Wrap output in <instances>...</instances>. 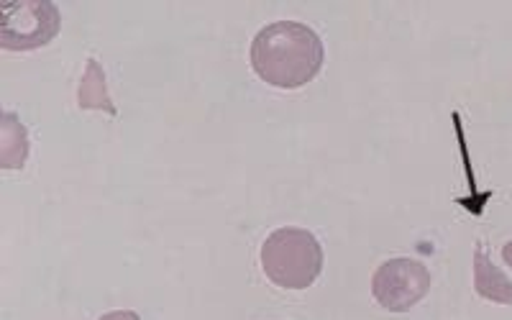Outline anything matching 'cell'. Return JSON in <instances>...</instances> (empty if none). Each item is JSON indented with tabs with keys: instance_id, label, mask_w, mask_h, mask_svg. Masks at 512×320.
I'll return each instance as SVG.
<instances>
[{
	"instance_id": "6da1fadb",
	"label": "cell",
	"mask_w": 512,
	"mask_h": 320,
	"mask_svg": "<svg viewBox=\"0 0 512 320\" xmlns=\"http://www.w3.org/2000/svg\"><path fill=\"white\" fill-rule=\"evenodd\" d=\"M251 70L272 88L297 90L323 70V39L300 21H274L256 31L249 49Z\"/></svg>"
},
{
	"instance_id": "7a4b0ae2",
	"label": "cell",
	"mask_w": 512,
	"mask_h": 320,
	"mask_svg": "<svg viewBox=\"0 0 512 320\" xmlns=\"http://www.w3.org/2000/svg\"><path fill=\"white\" fill-rule=\"evenodd\" d=\"M259 262L272 285L308 290L323 272V246L308 228L285 226L269 233Z\"/></svg>"
},
{
	"instance_id": "3957f363",
	"label": "cell",
	"mask_w": 512,
	"mask_h": 320,
	"mask_svg": "<svg viewBox=\"0 0 512 320\" xmlns=\"http://www.w3.org/2000/svg\"><path fill=\"white\" fill-rule=\"evenodd\" d=\"M62 16L49 0H18L3 6L0 47L6 52H34L59 34Z\"/></svg>"
},
{
	"instance_id": "277c9868",
	"label": "cell",
	"mask_w": 512,
	"mask_h": 320,
	"mask_svg": "<svg viewBox=\"0 0 512 320\" xmlns=\"http://www.w3.org/2000/svg\"><path fill=\"white\" fill-rule=\"evenodd\" d=\"M431 272L418 259L395 256L377 267L372 277V295L390 313H408L431 292Z\"/></svg>"
},
{
	"instance_id": "5b68a950",
	"label": "cell",
	"mask_w": 512,
	"mask_h": 320,
	"mask_svg": "<svg viewBox=\"0 0 512 320\" xmlns=\"http://www.w3.org/2000/svg\"><path fill=\"white\" fill-rule=\"evenodd\" d=\"M474 290H477V295L482 297V300H489V303L512 305V282L507 280V274L489 259L482 241H479L477 251H474Z\"/></svg>"
},
{
	"instance_id": "8992f818",
	"label": "cell",
	"mask_w": 512,
	"mask_h": 320,
	"mask_svg": "<svg viewBox=\"0 0 512 320\" xmlns=\"http://www.w3.org/2000/svg\"><path fill=\"white\" fill-rule=\"evenodd\" d=\"M77 103H80L82 111H105L108 116H116V105L108 95L105 72L98 59H88V70L82 75L80 90H77Z\"/></svg>"
},
{
	"instance_id": "52a82bcc",
	"label": "cell",
	"mask_w": 512,
	"mask_h": 320,
	"mask_svg": "<svg viewBox=\"0 0 512 320\" xmlns=\"http://www.w3.org/2000/svg\"><path fill=\"white\" fill-rule=\"evenodd\" d=\"M29 159V134L16 113H3V167L21 169Z\"/></svg>"
},
{
	"instance_id": "ba28073f",
	"label": "cell",
	"mask_w": 512,
	"mask_h": 320,
	"mask_svg": "<svg viewBox=\"0 0 512 320\" xmlns=\"http://www.w3.org/2000/svg\"><path fill=\"white\" fill-rule=\"evenodd\" d=\"M98 320H141V315L136 310H113V313H105Z\"/></svg>"
},
{
	"instance_id": "9c48e42d",
	"label": "cell",
	"mask_w": 512,
	"mask_h": 320,
	"mask_svg": "<svg viewBox=\"0 0 512 320\" xmlns=\"http://www.w3.org/2000/svg\"><path fill=\"white\" fill-rule=\"evenodd\" d=\"M502 259H505L507 267H512V241H507V244L502 246Z\"/></svg>"
}]
</instances>
